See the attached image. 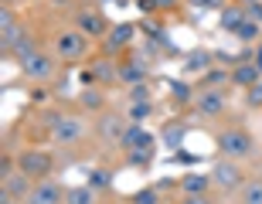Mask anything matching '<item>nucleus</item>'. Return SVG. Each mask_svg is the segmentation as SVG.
Here are the masks:
<instances>
[{"label":"nucleus","instance_id":"nucleus-1","mask_svg":"<svg viewBox=\"0 0 262 204\" xmlns=\"http://www.w3.org/2000/svg\"><path fill=\"white\" fill-rule=\"evenodd\" d=\"M51 55L65 65H78V61H89V38L72 24V28H58L55 38H51Z\"/></svg>","mask_w":262,"mask_h":204},{"label":"nucleus","instance_id":"nucleus-2","mask_svg":"<svg viewBox=\"0 0 262 204\" xmlns=\"http://www.w3.org/2000/svg\"><path fill=\"white\" fill-rule=\"evenodd\" d=\"M214 146H218V156H225V160H249V156L255 153V140L252 133L245 126H225L214 133Z\"/></svg>","mask_w":262,"mask_h":204},{"label":"nucleus","instance_id":"nucleus-3","mask_svg":"<svg viewBox=\"0 0 262 204\" xmlns=\"http://www.w3.org/2000/svg\"><path fill=\"white\" fill-rule=\"evenodd\" d=\"M55 153L51 150H41V146H28V150H20L17 153V170L20 174L34 177V180H45V177L55 174Z\"/></svg>","mask_w":262,"mask_h":204},{"label":"nucleus","instance_id":"nucleus-4","mask_svg":"<svg viewBox=\"0 0 262 204\" xmlns=\"http://www.w3.org/2000/svg\"><path fill=\"white\" fill-rule=\"evenodd\" d=\"M208 177H211V187H218V191H225V194H235V191L245 187V170H242L238 160L218 156V160L211 164V170H208Z\"/></svg>","mask_w":262,"mask_h":204},{"label":"nucleus","instance_id":"nucleus-5","mask_svg":"<svg viewBox=\"0 0 262 204\" xmlns=\"http://www.w3.org/2000/svg\"><path fill=\"white\" fill-rule=\"evenodd\" d=\"M129 119L126 112H116V109H106V112H99L96 123H92V136H96L102 146H119L123 133H126Z\"/></svg>","mask_w":262,"mask_h":204},{"label":"nucleus","instance_id":"nucleus-6","mask_svg":"<svg viewBox=\"0 0 262 204\" xmlns=\"http://www.w3.org/2000/svg\"><path fill=\"white\" fill-rule=\"evenodd\" d=\"M89 133H92V126H89L85 116H68L65 112V116L58 119V126L51 129V140L58 146H78Z\"/></svg>","mask_w":262,"mask_h":204},{"label":"nucleus","instance_id":"nucleus-7","mask_svg":"<svg viewBox=\"0 0 262 204\" xmlns=\"http://www.w3.org/2000/svg\"><path fill=\"white\" fill-rule=\"evenodd\" d=\"M133 38H136V24H129V20H119V24H113V28H109L106 38L99 41V55L116 58L119 51L133 48Z\"/></svg>","mask_w":262,"mask_h":204},{"label":"nucleus","instance_id":"nucleus-8","mask_svg":"<svg viewBox=\"0 0 262 204\" xmlns=\"http://www.w3.org/2000/svg\"><path fill=\"white\" fill-rule=\"evenodd\" d=\"M194 112L201 119H218L228 109V92L225 88H198V96H194Z\"/></svg>","mask_w":262,"mask_h":204},{"label":"nucleus","instance_id":"nucleus-9","mask_svg":"<svg viewBox=\"0 0 262 204\" xmlns=\"http://www.w3.org/2000/svg\"><path fill=\"white\" fill-rule=\"evenodd\" d=\"M20 72L31 78V82H51V78L58 75V58L51 55V51H38V55H31L24 65H20Z\"/></svg>","mask_w":262,"mask_h":204},{"label":"nucleus","instance_id":"nucleus-10","mask_svg":"<svg viewBox=\"0 0 262 204\" xmlns=\"http://www.w3.org/2000/svg\"><path fill=\"white\" fill-rule=\"evenodd\" d=\"M75 28L82 31L85 38H96V41H102V38L109 34V28H113V24L106 20V14H102V10L78 7V10H75Z\"/></svg>","mask_w":262,"mask_h":204},{"label":"nucleus","instance_id":"nucleus-11","mask_svg":"<svg viewBox=\"0 0 262 204\" xmlns=\"http://www.w3.org/2000/svg\"><path fill=\"white\" fill-rule=\"evenodd\" d=\"M65 191L68 187L61 180L45 177V180H34V187H31V194L24 204H65Z\"/></svg>","mask_w":262,"mask_h":204},{"label":"nucleus","instance_id":"nucleus-12","mask_svg":"<svg viewBox=\"0 0 262 204\" xmlns=\"http://www.w3.org/2000/svg\"><path fill=\"white\" fill-rule=\"evenodd\" d=\"M89 75H92V82L96 85H119V61L109 58V55H96V58H89Z\"/></svg>","mask_w":262,"mask_h":204},{"label":"nucleus","instance_id":"nucleus-13","mask_svg":"<svg viewBox=\"0 0 262 204\" xmlns=\"http://www.w3.org/2000/svg\"><path fill=\"white\" fill-rule=\"evenodd\" d=\"M150 72L154 68L143 65L140 58H126V61H119V85H140V82H150Z\"/></svg>","mask_w":262,"mask_h":204},{"label":"nucleus","instance_id":"nucleus-14","mask_svg":"<svg viewBox=\"0 0 262 204\" xmlns=\"http://www.w3.org/2000/svg\"><path fill=\"white\" fill-rule=\"evenodd\" d=\"M177 191L181 194H208L211 191V177L201 174V170H187V174L177 177Z\"/></svg>","mask_w":262,"mask_h":204},{"label":"nucleus","instance_id":"nucleus-15","mask_svg":"<svg viewBox=\"0 0 262 204\" xmlns=\"http://www.w3.org/2000/svg\"><path fill=\"white\" fill-rule=\"evenodd\" d=\"M143 143H157V136L146 129V123H129L123 140H119V150H133V146H143Z\"/></svg>","mask_w":262,"mask_h":204},{"label":"nucleus","instance_id":"nucleus-16","mask_svg":"<svg viewBox=\"0 0 262 204\" xmlns=\"http://www.w3.org/2000/svg\"><path fill=\"white\" fill-rule=\"evenodd\" d=\"M262 78V72L255 68V61H238V65H232V85L235 88H252L255 82Z\"/></svg>","mask_w":262,"mask_h":204},{"label":"nucleus","instance_id":"nucleus-17","mask_svg":"<svg viewBox=\"0 0 262 204\" xmlns=\"http://www.w3.org/2000/svg\"><path fill=\"white\" fill-rule=\"evenodd\" d=\"M31 187H34V177H28V174H20V170H14V174L4 180V191H7L14 201H28V194H31Z\"/></svg>","mask_w":262,"mask_h":204},{"label":"nucleus","instance_id":"nucleus-18","mask_svg":"<svg viewBox=\"0 0 262 204\" xmlns=\"http://www.w3.org/2000/svg\"><path fill=\"white\" fill-rule=\"evenodd\" d=\"M78 106L85 109V112H106V92H102V85H89L78 92Z\"/></svg>","mask_w":262,"mask_h":204},{"label":"nucleus","instance_id":"nucleus-19","mask_svg":"<svg viewBox=\"0 0 262 204\" xmlns=\"http://www.w3.org/2000/svg\"><path fill=\"white\" fill-rule=\"evenodd\" d=\"M187 133H191V129H187L184 123H167V126L160 129V143H164L167 150H170V153H174V150H181V146H184Z\"/></svg>","mask_w":262,"mask_h":204},{"label":"nucleus","instance_id":"nucleus-20","mask_svg":"<svg viewBox=\"0 0 262 204\" xmlns=\"http://www.w3.org/2000/svg\"><path fill=\"white\" fill-rule=\"evenodd\" d=\"M242 24H245V7H242V4H228V7H222V20H218V28H222V31L238 34Z\"/></svg>","mask_w":262,"mask_h":204},{"label":"nucleus","instance_id":"nucleus-21","mask_svg":"<svg viewBox=\"0 0 262 204\" xmlns=\"http://www.w3.org/2000/svg\"><path fill=\"white\" fill-rule=\"evenodd\" d=\"M157 160V143H143V146H133V150H126V164L129 167H140V170H150Z\"/></svg>","mask_w":262,"mask_h":204},{"label":"nucleus","instance_id":"nucleus-22","mask_svg":"<svg viewBox=\"0 0 262 204\" xmlns=\"http://www.w3.org/2000/svg\"><path fill=\"white\" fill-rule=\"evenodd\" d=\"M225 85H232V68H222V65H211L198 82V88H225Z\"/></svg>","mask_w":262,"mask_h":204},{"label":"nucleus","instance_id":"nucleus-23","mask_svg":"<svg viewBox=\"0 0 262 204\" xmlns=\"http://www.w3.org/2000/svg\"><path fill=\"white\" fill-rule=\"evenodd\" d=\"M214 65V58H211V51H204V48H198V51H191L187 55V61H184V75H198V72H208V68Z\"/></svg>","mask_w":262,"mask_h":204},{"label":"nucleus","instance_id":"nucleus-24","mask_svg":"<svg viewBox=\"0 0 262 204\" xmlns=\"http://www.w3.org/2000/svg\"><path fill=\"white\" fill-rule=\"evenodd\" d=\"M113 177L116 174H113L109 167H92V170L85 174V184L99 194V191H109V187H113Z\"/></svg>","mask_w":262,"mask_h":204},{"label":"nucleus","instance_id":"nucleus-25","mask_svg":"<svg viewBox=\"0 0 262 204\" xmlns=\"http://www.w3.org/2000/svg\"><path fill=\"white\" fill-rule=\"evenodd\" d=\"M194 88H191V82H187V78H174V82H170V99H174L177 106H191V102H194Z\"/></svg>","mask_w":262,"mask_h":204},{"label":"nucleus","instance_id":"nucleus-26","mask_svg":"<svg viewBox=\"0 0 262 204\" xmlns=\"http://www.w3.org/2000/svg\"><path fill=\"white\" fill-rule=\"evenodd\" d=\"M65 204H96V191L89 184H75L65 191Z\"/></svg>","mask_w":262,"mask_h":204},{"label":"nucleus","instance_id":"nucleus-27","mask_svg":"<svg viewBox=\"0 0 262 204\" xmlns=\"http://www.w3.org/2000/svg\"><path fill=\"white\" fill-rule=\"evenodd\" d=\"M123 112H126L129 123H146V119L154 116V99H146V102H129Z\"/></svg>","mask_w":262,"mask_h":204},{"label":"nucleus","instance_id":"nucleus-28","mask_svg":"<svg viewBox=\"0 0 262 204\" xmlns=\"http://www.w3.org/2000/svg\"><path fill=\"white\" fill-rule=\"evenodd\" d=\"M38 41L34 38H20L17 44H14V48H10V55H14V58H17V65H24V61L31 58V55H38Z\"/></svg>","mask_w":262,"mask_h":204},{"label":"nucleus","instance_id":"nucleus-29","mask_svg":"<svg viewBox=\"0 0 262 204\" xmlns=\"http://www.w3.org/2000/svg\"><path fill=\"white\" fill-rule=\"evenodd\" d=\"M129 204H160V187L146 184V187H140V191H133V194H129Z\"/></svg>","mask_w":262,"mask_h":204},{"label":"nucleus","instance_id":"nucleus-30","mask_svg":"<svg viewBox=\"0 0 262 204\" xmlns=\"http://www.w3.org/2000/svg\"><path fill=\"white\" fill-rule=\"evenodd\" d=\"M238 204H262V180H245L238 191Z\"/></svg>","mask_w":262,"mask_h":204},{"label":"nucleus","instance_id":"nucleus-31","mask_svg":"<svg viewBox=\"0 0 262 204\" xmlns=\"http://www.w3.org/2000/svg\"><path fill=\"white\" fill-rule=\"evenodd\" d=\"M238 38H242L245 44H252V41H259V38H262V24H255V20H249V17H245V24L238 28Z\"/></svg>","mask_w":262,"mask_h":204},{"label":"nucleus","instance_id":"nucleus-32","mask_svg":"<svg viewBox=\"0 0 262 204\" xmlns=\"http://www.w3.org/2000/svg\"><path fill=\"white\" fill-rule=\"evenodd\" d=\"M245 106H249V109H262V78L255 82L252 88H245Z\"/></svg>","mask_w":262,"mask_h":204},{"label":"nucleus","instance_id":"nucleus-33","mask_svg":"<svg viewBox=\"0 0 262 204\" xmlns=\"http://www.w3.org/2000/svg\"><path fill=\"white\" fill-rule=\"evenodd\" d=\"M129 102H146V99H154L150 96V82H140V85H129Z\"/></svg>","mask_w":262,"mask_h":204},{"label":"nucleus","instance_id":"nucleus-34","mask_svg":"<svg viewBox=\"0 0 262 204\" xmlns=\"http://www.w3.org/2000/svg\"><path fill=\"white\" fill-rule=\"evenodd\" d=\"M184 4H187V7H194V10H201V14H204V10H222L225 7V0H184Z\"/></svg>","mask_w":262,"mask_h":204},{"label":"nucleus","instance_id":"nucleus-35","mask_svg":"<svg viewBox=\"0 0 262 204\" xmlns=\"http://www.w3.org/2000/svg\"><path fill=\"white\" fill-rule=\"evenodd\" d=\"M17 170V156H10V153H4L0 156V180H7L10 174Z\"/></svg>","mask_w":262,"mask_h":204},{"label":"nucleus","instance_id":"nucleus-36","mask_svg":"<svg viewBox=\"0 0 262 204\" xmlns=\"http://www.w3.org/2000/svg\"><path fill=\"white\" fill-rule=\"evenodd\" d=\"M14 24H17V17H14L10 4H4V7H0V31H10Z\"/></svg>","mask_w":262,"mask_h":204},{"label":"nucleus","instance_id":"nucleus-37","mask_svg":"<svg viewBox=\"0 0 262 204\" xmlns=\"http://www.w3.org/2000/svg\"><path fill=\"white\" fill-rule=\"evenodd\" d=\"M177 204H214V201H211V194H181Z\"/></svg>","mask_w":262,"mask_h":204},{"label":"nucleus","instance_id":"nucleus-38","mask_svg":"<svg viewBox=\"0 0 262 204\" xmlns=\"http://www.w3.org/2000/svg\"><path fill=\"white\" fill-rule=\"evenodd\" d=\"M170 160H177V164H187V167H191L198 156L191 153V150H184V146H181V150H174V156H170Z\"/></svg>","mask_w":262,"mask_h":204},{"label":"nucleus","instance_id":"nucleus-39","mask_svg":"<svg viewBox=\"0 0 262 204\" xmlns=\"http://www.w3.org/2000/svg\"><path fill=\"white\" fill-rule=\"evenodd\" d=\"M245 17H249V20H255V24H262V4H259V0L245 7Z\"/></svg>","mask_w":262,"mask_h":204},{"label":"nucleus","instance_id":"nucleus-40","mask_svg":"<svg viewBox=\"0 0 262 204\" xmlns=\"http://www.w3.org/2000/svg\"><path fill=\"white\" fill-rule=\"evenodd\" d=\"M184 4V0H157V7H160V14H167V10H177Z\"/></svg>","mask_w":262,"mask_h":204},{"label":"nucleus","instance_id":"nucleus-41","mask_svg":"<svg viewBox=\"0 0 262 204\" xmlns=\"http://www.w3.org/2000/svg\"><path fill=\"white\" fill-rule=\"evenodd\" d=\"M136 7L143 10V14H157V10H160V7H157V0H136Z\"/></svg>","mask_w":262,"mask_h":204},{"label":"nucleus","instance_id":"nucleus-42","mask_svg":"<svg viewBox=\"0 0 262 204\" xmlns=\"http://www.w3.org/2000/svg\"><path fill=\"white\" fill-rule=\"evenodd\" d=\"M252 61H255V68L262 72V41H259V48H255V58H252Z\"/></svg>","mask_w":262,"mask_h":204},{"label":"nucleus","instance_id":"nucleus-43","mask_svg":"<svg viewBox=\"0 0 262 204\" xmlns=\"http://www.w3.org/2000/svg\"><path fill=\"white\" fill-rule=\"evenodd\" d=\"M106 4H119V7H126L129 0H106Z\"/></svg>","mask_w":262,"mask_h":204},{"label":"nucleus","instance_id":"nucleus-44","mask_svg":"<svg viewBox=\"0 0 262 204\" xmlns=\"http://www.w3.org/2000/svg\"><path fill=\"white\" fill-rule=\"evenodd\" d=\"M238 4H242V7H249V4H255V0H238Z\"/></svg>","mask_w":262,"mask_h":204},{"label":"nucleus","instance_id":"nucleus-45","mask_svg":"<svg viewBox=\"0 0 262 204\" xmlns=\"http://www.w3.org/2000/svg\"><path fill=\"white\" fill-rule=\"evenodd\" d=\"M4 4H10V0H4Z\"/></svg>","mask_w":262,"mask_h":204},{"label":"nucleus","instance_id":"nucleus-46","mask_svg":"<svg viewBox=\"0 0 262 204\" xmlns=\"http://www.w3.org/2000/svg\"><path fill=\"white\" fill-rule=\"evenodd\" d=\"M259 41H262V38H259Z\"/></svg>","mask_w":262,"mask_h":204}]
</instances>
